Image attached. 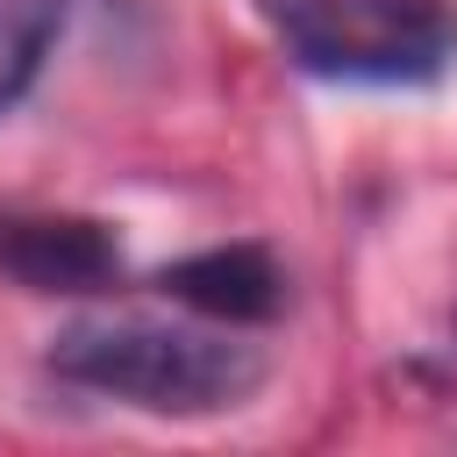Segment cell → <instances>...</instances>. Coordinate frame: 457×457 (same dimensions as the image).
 <instances>
[{
	"mask_svg": "<svg viewBox=\"0 0 457 457\" xmlns=\"http://www.w3.org/2000/svg\"><path fill=\"white\" fill-rule=\"evenodd\" d=\"M0 271L29 293H100L121 278V243L93 214H0Z\"/></svg>",
	"mask_w": 457,
	"mask_h": 457,
	"instance_id": "obj_3",
	"label": "cell"
},
{
	"mask_svg": "<svg viewBox=\"0 0 457 457\" xmlns=\"http://www.w3.org/2000/svg\"><path fill=\"white\" fill-rule=\"evenodd\" d=\"M286 57L336 86H436L457 71L450 0H264Z\"/></svg>",
	"mask_w": 457,
	"mask_h": 457,
	"instance_id": "obj_2",
	"label": "cell"
},
{
	"mask_svg": "<svg viewBox=\"0 0 457 457\" xmlns=\"http://www.w3.org/2000/svg\"><path fill=\"white\" fill-rule=\"evenodd\" d=\"M50 371L86 393L129 400L143 414H221V407H243V393H257L264 378L250 343H228L214 328L143 321V314L71 321L50 343Z\"/></svg>",
	"mask_w": 457,
	"mask_h": 457,
	"instance_id": "obj_1",
	"label": "cell"
},
{
	"mask_svg": "<svg viewBox=\"0 0 457 457\" xmlns=\"http://www.w3.org/2000/svg\"><path fill=\"white\" fill-rule=\"evenodd\" d=\"M157 286L179 307H193V314H207L221 328H250V321H271L286 307V271L257 243H221V250L179 257V264H164Z\"/></svg>",
	"mask_w": 457,
	"mask_h": 457,
	"instance_id": "obj_4",
	"label": "cell"
},
{
	"mask_svg": "<svg viewBox=\"0 0 457 457\" xmlns=\"http://www.w3.org/2000/svg\"><path fill=\"white\" fill-rule=\"evenodd\" d=\"M57 29H64V0H0V114L36 86Z\"/></svg>",
	"mask_w": 457,
	"mask_h": 457,
	"instance_id": "obj_5",
	"label": "cell"
}]
</instances>
